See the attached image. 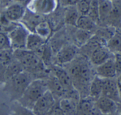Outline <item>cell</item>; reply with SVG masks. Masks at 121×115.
Here are the masks:
<instances>
[{"instance_id": "1", "label": "cell", "mask_w": 121, "mask_h": 115, "mask_svg": "<svg viewBox=\"0 0 121 115\" xmlns=\"http://www.w3.org/2000/svg\"><path fill=\"white\" fill-rule=\"evenodd\" d=\"M67 72L71 77L74 89L79 92L81 98L84 97L85 93L89 96V87L93 79L89 65L84 61L77 62L69 68Z\"/></svg>"}, {"instance_id": "2", "label": "cell", "mask_w": 121, "mask_h": 115, "mask_svg": "<svg viewBox=\"0 0 121 115\" xmlns=\"http://www.w3.org/2000/svg\"><path fill=\"white\" fill-rule=\"evenodd\" d=\"M48 90L46 80L43 79L33 80L28 85L18 102L23 106L32 110L36 102Z\"/></svg>"}, {"instance_id": "3", "label": "cell", "mask_w": 121, "mask_h": 115, "mask_svg": "<svg viewBox=\"0 0 121 115\" xmlns=\"http://www.w3.org/2000/svg\"><path fill=\"white\" fill-rule=\"evenodd\" d=\"M13 55L26 73H38L45 70V63L35 52L27 49L13 51Z\"/></svg>"}, {"instance_id": "4", "label": "cell", "mask_w": 121, "mask_h": 115, "mask_svg": "<svg viewBox=\"0 0 121 115\" xmlns=\"http://www.w3.org/2000/svg\"><path fill=\"white\" fill-rule=\"evenodd\" d=\"M31 81L29 73L23 71L6 80L4 90L13 102L18 101Z\"/></svg>"}, {"instance_id": "5", "label": "cell", "mask_w": 121, "mask_h": 115, "mask_svg": "<svg viewBox=\"0 0 121 115\" xmlns=\"http://www.w3.org/2000/svg\"><path fill=\"white\" fill-rule=\"evenodd\" d=\"M29 31L23 25H17L7 34L10 47L13 51L26 49V41Z\"/></svg>"}, {"instance_id": "6", "label": "cell", "mask_w": 121, "mask_h": 115, "mask_svg": "<svg viewBox=\"0 0 121 115\" xmlns=\"http://www.w3.org/2000/svg\"><path fill=\"white\" fill-rule=\"evenodd\" d=\"M57 0H30L27 8L31 13L36 15H48L57 8Z\"/></svg>"}, {"instance_id": "7", "label": "cell", "mask_w": 121, "mask_h": 115, "mask_svg": "<svg viewBox=\"0 0 121 115\" xmlns=\"http://www.w3.org/2000/svg\"><path fill=\"white\" fill-rule=\"evenodd\" d=\"M55 104L56 101L55 97L48 90L36 102L32 110L35 115H47Z\"/></svg>"}, {"instance_id": "8", "label": "cell", "mask_w": 121, "mask_h": 115, "mask_svg": "<svg viewBox=\"0 0 121 115\" xmlns=\"http://www.w3.org/2000/svg\"><path fill=\"white\" fill-rule=\"evenodd\" d=\"M77 48L74 45H66L62 47L56 54V63L57 65L62 66L71 63L76 58Z\"/></svg>"}, {"instance_id": "9", "label": "cell", "mask_w": 121, "mask_h": 115, "mask_svg": "<svg viewBox=\"0 0 121 115\" xmlns=\"http://www.w3.org/2000/svg\"><path fill=\"white\" fill-rule=\"evenodd\" d=\"M51 73L57 78L62 86L63 87L66 94L76 90L73 86L71 77L68 72L60 65H55L52 68Z\"/></svg>"}, {"instance_id": "10", "label": "cell", "mask_w": 121, "mask_h": 115, "mask_svg": "<svg viewBox=\"0 0 121 115\" xmlns=\"http://www.w3.org/2000/svg\"><path fill=\"white\" fill-rule=\"evenodd\" d=\"M96 75L103 79H113L118 76L114 57L96 67Z\"/></svg>"}, {"instance_id": "11", "label": "cell", "mask_w": 121, "mask_h": 115, "mask_svg": "<svg viewBox=\"0 0 121 115\" xmlns=\"http://www.w3.org/2000/svg\"><path fill=\"white\" fill-rule=\"evenodd\" d=\"M102 96L110 98L117 103L121 102V96L118 88L117 81L115 80V78L104 79Z\"/></svg>"}, {"instance_id": "12", "label": "cell", "mask_w": 121, "mask_h": 115, "mask_svg": "<svg viewBox=\"0 0 121 115\" xmlns=\"http://www.w3.org/2000/svg\"><path fill=\"white\" fill-rule=\"evenodd\" d=\"M26 14L23 4L13 2L5 9L4 16L9 22H17L22 19Z\"/></svg>"}, {"instance_id": "13", "label": "cell", "mask_w": 121, "mask_h": 115, "mask_svg": "<svg viewBox=\"0 0 121 115\" xmlns=\"http://www.w3.org/2000/svg\"><path fill=\"white\" fill-rule=\"evenodd\" d=\"M112 55L113 54L109 51L106 46H101L91 52L90 61L93 65L97 67L112 58Z\"/></svg>"}, {"instance_id": "14", "label": "cell", "mask_w": 121, "mask_h": 115, "mask_svg": "<svg viewBox=\"0 0 121 115\" xmlns=\"http://www.w3.org/2000/svg\"><path fill=\"white\" fill-rule=\"evenodd\" d=\"M95 105L97 110L104 115L114 114L118 107L117 102L104 96H101L97 100H96Z\"/></svg>"}, {"instance_id": "15", "label": "cell", "mask_w": 121, "mask_h": 115, "mask_svg": "<svg viewBox=\"0 0 121 115\" xmlns=\"http://www.w3.org/2000/svg\"><path fill=\"white\" fill-rule=\"evenodd\" d=\"M96 110L94 100L89 97L81 98L78 103L75 115H96Z\"/></svg>"}, {"instance_id": "16", "label": "cell", "mask_w": 121, "mask_h": 115, "mask_svg": "<svg viewBox=\"0 0 121 115\" xmlns=\"http://www.w3.org/2000/svg\"><path fill=\"white\" fill-rule=\"evenodd\" d=\"M104 80V79L95 75L91 82L89 91V97L94 101L97 100L100 97L102 96Z\"/></svg>"}, {"instance_id": "17", "label": "cell", "mask_w": 121, "mask_h": 115, "mask_svg": "<svg viewBox=\"0 0 121 115\" xmlns=\"http://www.w3.org/2000/svg\"><path fill=\"white\" fill-rule=\"evenodd\" d=\"M45 44L46 40H45L44 38H43L35 33L30 32L27 38L26 49L37 53Z\"/></svg>"}, {"instance_id": "18", "label": "cell", "mask_w": 121, "mask_h": 115, "mask_svg": "<svg viewBox=\"0 0 121 115\" xmlns=\"http://www.w3.org/2000/svg\"><path fill=\"white\" fill-rule=\"evenodd\" d=\"M46 82H47L48 90L53 95L55 98L58 97L61 99L65 95L66 92L63 87L62 86L59 80L57 79V78L52 73L48 80H46Z\"/></svg>"}, {"instance_id": "19", "label": "cell", "mask_w": 121, "mask_h": 115, "mask_svg": "<svg viewBox=\"0 0 121 115\" xmlns=\"http://www.w3.org/2000/svg\"><path fill=\"white\" fill-rule=\"evenodd\" d=\"M106 47L113 54L121 53V33L116 31L106 42Z\"/></svg>"}, {"instance_id": "20", "label": "cell", "mask_w": 121, "mask_h": 115, "mask_svg": "<svg viewBox=\"0 0 121 115\" xmlns=\"http://www.w3.org/2000/svg\"><path fill=\"white\" fill-rule=\"evenodd\" d=\"M113 6V1L110 0H99V21H105L108 19Z\"/></svg>"}, {"instance_id": "21", "label": "cell", "mask_w": 121, "mask_h": 115, "mask_svg": "<svg viewBox=\"0 0 121 115\" xmlns=\"http://www.w3.org/2000/svg\"><path fill=\"white\" fill-rule=\"evenodd\" d=\"M79 14L76 6H66L65 11V22L70 26H76L77 21L79 17Z\"/></svg>"}, {"instance_id": "22", "label": "cell", "mask_w": 121, "mask_h": 115, "mask_svg": "<svg viewBox=\"0 0 121 115\" xmlns=\"http://www.w3.org/2000/svg\"><path fill=\"white\" fill-rule=\"evenodd\" d=\"M96 23L87 15L85 16H79L76 27L77 28L84 30V31H91L96 26Z\"/></svg>"}, {"instance_id": "23", "label": "cell", "mask_w": 121, "mask_h": 115, "mask_svg": "<svg viewBox=\"0 0 121 115\" xmlns=\"http://www.w3.org/2000/svg\"><path fill=\"white\" fill-rule=\"evenodd\" d=\"M34 33L47 41L51 36L52 29L50 24L47 21H40L35 26Z\"/></svg>"}, {"instance_id": "24", "label": "cell", "mask_w": 121, "mask_h": 115, "mask_svg": "<svg viewBox=\"0 0 121 115\" xmlns=\"http://www.w3.org/2000/svg\"><path fill=\"white\" fill-rule=\"evenodd\" d=\"M10 115H35L32 110L20 104L18 101L13 102L11 107Z\"/></svg>"}, {"instance_id": "25", "label": "cell", "mask_w": 121, "mask_h": 115, "mask_svg": "<svg viewBox=\"0 0 121 115\" xmlns=\"http://www.w3.org/2000/svg\"><path fill=\"white\" fill-rule=\"evenodd\" d=\"M23 71V69L21 64L17 61L14 63H10L8 64L6 67V71H5V75L4 78L6 80H8L11 78V77L21 73Z\"/></svg>"}, {"instance_id": "26", "label": "cell", "mask_w": 121, "mask_h": 115, "mask_svg": "<svg viewBox=\"0 0 121 115\" xmlns=\"http://www.w3.org/2000/svg\"><path fill=\"white\" fill-rule=\"evenodd\" d=\"M91 38H92V34L91 31H84L78 28V31L75 33L76 41L82 46H84Z\"/></svg>"}, {"instance_id": "27", "label": "cell", "mask_w": 121, "mask_h": 115, "mask_svg": "<svg viewBox=\"0 0 121 115\" xmlns=\"http://www.w3.org/2000/svg\"><path fill=\"white\" fill-rule=\"evenodd\" d=\"M96 23L99 22V0H91L89 11L87 15Z\"/></svg>"}, {"instance_id": "28", "label": "cell", "mask_w": 121, "mask_h": 115, "mask_svg": "<svg viewBox=\"0 0 121 115\" xmlns=\"http://www.w3.org/2000/svg\"><path fill=\"white\" fill-rule=\"evenodd\" d=\"M91 0H79L75 5L80 16L88 15Z\"/></svg>"}, {"instance_id": "29", "label": "cell", "mask_w": 121, "mask_h": 115, "mask_svg": "<svg viewBox=\"0 0 121 115\" xmlns=\"http://www.w3.org/2000/svg\"><path fill=\"white\" fill-rule=\"evenodd\" d=\"M111 18L112 21H121V4H116L113 3V9L109 16L108 19H111Z\"/></svg>"}, {"instance_id": "30", "label": "cell", "mask_w": 121, "mask_h": 115, "mask_svg": "<svg viewBox=\"0 0 121 115\" xmlns=\"http://www.w3.org/2000/svg\"><path fill=\"white\" fill-rule=\"evenodd\" d=\"M11 62V55L8 50L0 51V64L7 65Z\"/></svg>"}, {"instance_id": "31", "label": "cell", "mask_w": 121, "mask_h": 115, "mask_svg": "<svg viewBox=\"0 0 121 115\" xmlns=\"http://www.w3.org/2000/svg\"><path fill=\"white\" fill-rule=\"evenodd\" d=\"M9 48H11V47L7 34L0 32V51L8 50Z\"/></svg>"}, {"instance_id": "32", "label": "cell", "mask_w": 121, "mask_h": 115, "mask_svg": "<svg viewBox=\"0 0 121 115\" xmlns=\"http://www.w3.org/2000/svg\"><path fill=\"white\" fill-rule=\"evenodd\" d=\"M47 115H66L63 111L60 109V107H59L58 104L56 105L52 108V110L48 113Z\"/></svg>"}, {"instance_id": "33", "label": "cell", "mask_w": 121, "mask_h": 115, "mask_svg": "<svg viewBox=\"0 0 121 115\" xmlns=\"http://www.w3.org/2000/svg\"><path fill=\"white\" fill-rule=\"evenodd\" d=\"M114 60L117 69V73L118 75L121 73V53L114 55Z\"/></svg>"}, {"instance_id": "34", "label": "cell", "mask_w": 121, "mask_h": 115, "mask_svg": "<svg viewBox=\"0 0 121 115\" xmlns=\"http://www.w3.org/2000/svg\"><path fill=\"white\" fill-rule=\"evenodd\" d=\"M79 0H61L62 4L66 6H74L77 4Z\"/></svg>"}, {"instance_id": "35", "label": "cell", "mask_w": 121, "mask_h": 115, "mask_svg": "<svg viewBox=\"0 0 121 115\" xmlns=\"http://www.w3.org/2000/svg\"><path fill=\"white\" fill-rule=\"evenodd\" d=\"M13 3V0H0V7L6 9Z\"/></svg>"}, {"instance_id": "36", "label": "cell", "mask_w": 121, "mask_h": 115, "mask_svg": "<svg viewBox=\"0 0 121 115\" xmlns=\"http://www.w3.org/2000/svg\"><path fill=\"white\" fill-rule=\"evenodd\" d=\"M6 65L0 64V77H4L5 75V71H6Z\"/></svg>"}, {"instance_id": "37", "label": "cell", "mask_w": 121, "mask_h": 115, "mask_svg": "<svg viewBox=\"0 0 121 115\" xmlns=\"http://www.w3.org/2000/svg\"><path fill=\"white\" fill-rule=\"evenodd\" d=\"M29 1V0H13V2H15V3H18V4H23L25 3H27Z\"/></svg>"}, {"instance_id": "38", "label": "cell", "mask_w": 121, "mask_h": 115, "mask_svg": "<svg viewBox=\"0 0 121 115\" xmlns=\"http://www.w3.org/2000/svg\"><path fill=\"white\" fill-rule=\"evenodd\" d=\"M116 81L118 82V83H121V73L117 76V79H116Z\"/></svg>"}, {"instance_id": "39", "label": "cell", "mask_w": 121, "mask_h": 115, "mask_svg": "<svg viewBox=\"0 0 121 115\" xmlns=\"http://www.w3.org/2000/svg\"><path fill=\"white\" fill-rule=\"evenodd\" d=\"M110 1H115V0H110Z\"/></svg>"}, {"instance_id": "40", "label": "cell", "mask_w": 121, "mask_h": 115, "mask_svg": "<svg viewBox=\"0 0 121 115\" xmlns=\"http://www.w3.org/2000/svg\"></svg>"}, {"instance_id": "41", "label": "cell", "mask_w": 121, "mask_h": 115, "mask_svg": "<svg viewBox=\"0 0 121 115\" xmlns=\"http://www.w3.org/2000/svg\"><path fill=\"white\" fill-rule=\"evenodd\" d=\"M29 1H30V0H29Z\"/></svg>"}]
</instances>
